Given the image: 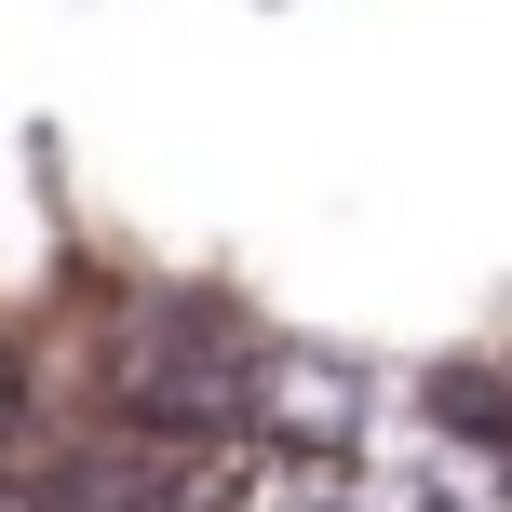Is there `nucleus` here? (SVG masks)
<instances>
[{"mask_svg":"<svg viewBox=\"0 0 512 512\" xmlns=\"http://www.w3.org/2000/svg\"><path fill=\"white\" fill-rule=\"evenodd\" d=\"M256 351H270V337H256L243 310L149 297L122 324V351H108V405H122V432H149V445H243Z\"/></svg>","mask_w":512,"mask_h":512,"instance_id":"f257e3e1","label":"nucleus"},{"mask_svg":"<svg viewBox=\"0 0 512 512\" xmlns=\"http://www.w3.org/2000/svg\"><path fill=\"white\" fill-rule=\"evenodd\" d=\"M243 445H270V459H351L364 445V378L324 364V351H297V337H270V351H256Z\"/></svg>","mask_w":512,"mask_h":512,"instance_id":"f03ea898","label":"nucleus"},{"mask_svg":"<svg viewBox=\"0 0 512 512\" xmlns=\"http://www.w3.org/2000/svg\"><path fill=\"white\" fill-rule=\"evenodd\" d=\"M418 512H512V418L445 391L432 445H418Z\"/></svg>","mask_w":512,"mask_h":512,"instance_id":"7ed1b4c3","label":"nucleus"},{"mask_svg":"<svg viewBox=\"0 0 512 512\" xmlns=\"http://www.w3.org/2000/svg\"><path fill=\"white\" fill-rule=\"evenodd\" d=\"M283 512H351V499H283Z\"/></svg>","mask_w":512,"mask_h":512,"instance_id":"20e7f679","label":"nucleus"}]
</instances>
